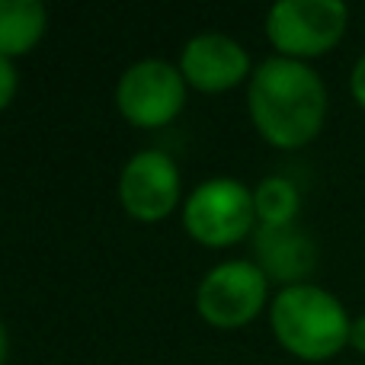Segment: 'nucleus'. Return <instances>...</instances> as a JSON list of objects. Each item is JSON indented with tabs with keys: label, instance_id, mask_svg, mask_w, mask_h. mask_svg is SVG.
<instances>
[{
	"label": "nucleus",
	"instance_id": "f257e3e1",
	"mask_svg": "<svg viewBox=\"0 0 365 365\" xmlns=\"http://www.w3.org/2000/svg\"><path fill=\"white\" fill-rule=\"evenodd\" d=\"M250 115L259 135L276 148H302L321 132L327 90L302 61L269 58L250 81Z\"/></svg>",
	"mask_w": 365,
	"mask_h": 365
},
{
	"label": "nucleus",
	"instance_id": "f03ea898",
	"mask_svg": "<svg viewBox=\"0 0 365 365\" xmlns=\"http://www.w3.org/2000/svg\"><path fill=\"white\" fill-rule=\"evenodd\" d=\"M349 317L330 292L317 285H289L272 302V330L298 359L324 362L349 343Z\"/></svg>",
	"mask_w": 365,
	"mask_h": 365
},
{
	"label": "nucleus",
	"instance_id": "7ed1b4c3",
	"mask_svg": "<svg viewBox=\"0 0 365 365\" xmlns=\"http://www.w3.org/2000/svg\"><path fill=\"white\" fill-rule=\"evenodd\" d=\"M346 19L340 0H282L266 16V32L279 51L298 61L334 48L346 32Z\"/></svg>",
	"mask_w": 365,
	"mask_h": 365
},
{
	"label": "nucleus",
	"instance_id": "20e7f679",
	"mask_svg": "<svg viewBox=\"0 0 365 365\" xmlns=\"http://www.w3.org/2000/svg\"><path fill=\"white\" fill-rule=\"evenodd\" d=\"M186 231L208 247L237 244L257 221L253 195L237 180H208L186 202Z\"/></svg>",
	"mask_w": 365,
	"mask_h": 365
},
{
	"label": "nucleus",
	"instance_id": "39448f33",
	"mask_svg": "<svg viewBox=\"0 0 365 365\" xmlns=\"http://www.w3.org/2000/svg\"><path fill=\"white\" fill-rule=\"evenodd\" d=\"M266 302V272L253 263H221L202 279L195 304L215 327H240L253 321Z\"/></svg>",
	"mask_w": 365,
	"mask_h": 365
},
{
	"label": "nucleus",
	"instance_id": "423d86ee",
	"mask_svg": "<svg viewBox=\"0 0 365 365\" xmlns=\"http://www.w3.org/2000/svg\"><path fill=\"white\" fill-rule=\"evenodd\" d=\"M186 87L167 61H138L125 71L115 90L119 113L138 128L167 125L182 109Z\"/></svg>",
	"mask_w": 365,
	"mask_h": 365
},
{
	"label": "nucleus",
	"instance_id": "0eeeda50",
	"mask_svg": "<svg viewBox=\"0 0 365 365\" xmlns=\"http://www.w3.org/2000/svg\"><path fill=\"white\" fill-rule=\"evenodd\" d=\"M180 195V173L160 151H141L125 164L119 180V199L128 215L141 221H160L173 212Z\"/></svg>",
	"mask_w": 365,
	"mask_h": 365
},
{
	"label": "nucleus",
	"instance_id": "6e6552de",
	"mask_svg": "<svg viewBox=\"0 0 365 365\" xmlns=\"http://www.w3.org/2000/svg\"><path fill=\"white\" fill-rule=\"evenodd\" d=\"M250 71V58L234 38L208 32V36H195L192 42L182 48V77L192 83L195 90L205 93H218L234 83H240Z\"/></svg>",
	"mask_w": 365,
	"mask_h": 365
},
{
	"label": "nucleus",
	"instance_id": "1a4fd4ad",
	"mask_svg": "<svg viewBox=\"0 0 365 365\" xmlns=\"http://www.w3.org/2000/svg\"><path fill=\"white\" fill-rule=\"evenodd\" d=\"M257 253L263 272L279 282H298L314 269L317 250L308 234H302L295 225L289 227H259L257 234ZM302 285V282H298Z\"/></svg>",
	"mask_w": 365,
	"mask_h": 365
},
{
	"label": "nucleus",
	"instance_id": "9d476101",
	"mask_svg": "<svg viewBox=\"0 0 365 365\" xmlns=\"http://www.w3.org/2000/svg\"><path fill=\"white\" fill-rule=\"evenodd\" d=\"M45 6L38 0H0V55L29 51L45 32Z\"/></svg>",
	"mask_w": 365,
	"mask_h": 365
},
{
	"label": "nucleus",
	"instance_id": "9b49d317",
	"mask_svg": "<svg viewBox=\"0 0 365 365\" xmlns=\"http://www.w3.org/2000/svg\"><path fill=\"white\" fill-rule=\"evenodd\" d=\"M298 189L282 177H269L257 186L253 192V208L263 227H289L298 215Z\"/></svg>",
	"mask_w": 365,
	"mask_h": 365
},
{
	"label": "nucleus",
	"instance_id": "f8f14e48",
	"mask_svg": "<svg viewBox=\"0 0 365 365\" xmlns=\"http://www.w3.org/2000/svg\"><path fill=\"white\" fill-rule=\"evenodd\" d=\"M13 93H16V68L10 64V58L0 55V109L13 100Z\"/></svg>",
	"mask_w": 365,
	"mask_h": 365
},
{
	"label": "nucleus",
	"instance_id": "ddd939ff",
	"mask_svg": "<svg viewBox=\"0 0 365 365\" xmlns=\"http://www.w3.org/2000/svg\"><path fill=\"white\" fill-rule=\"evenodd\" d=\"M349 87H353V96H356V103L365 109V55L356 61V68H353V81H349Z\"/></svg>",
	"mask_w": 365,
	"mask_h": 365
},
{
	"label": "nucleus",
	"instance_id": "4468645a",
	"mask_svg": "<svg viewBox=\"0 0 365 365\" xmlns=\"http://www.w3.org/2000/svg\"><path fill=\"white\" fill-rule=\"evenodd\" d=\"M349 346H353L356 353H362V356H365V314H362V317H356L353 327H349Z\"/></svg>",
	"mask_w": 365,
	"mask_h": 365
},
{
	"label": "nucleus",
	"instance_id": "2eb2a0df",
	"mask_svg": "<svg viewBox=\"0 0 365 365\" xmlns=\"http://www.w3.org/2000/svg\"><path fill=\"white\" fill-rule=\"evenodd\" d=\"M6 356V336H4V327H0V362H4Z\"/></svg>",
	"mask_w": 365,
	"mask_h": 365
}]
</instances>
